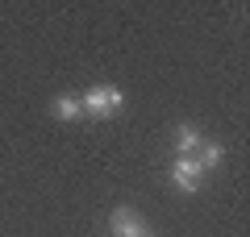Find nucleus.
Returning <instances> with one entry per match:
<instances>
[{
    "mask_svg": "<svg viewBox=\"0 0 250 237\" xmlns=\"http://www.w3.org/2000/svg\"><path fill=\"white\" fill-rule=\"evenodd\" d=\"M200 146H205V141H200V133L192 129V125H179L175 129V158H196Z\"/></svg>",
    "mask_w": 250,
    "mask_h": 237,
    "instance_id": "nucleus-4",
    "label": "nucleus"
},
{
    "mask_svg": "<svg viewBox=\"0 0 250 237\" xmlns=\"http://www.w3.org/2000/svg\"><path fill=\"white\" fill-rule=\"evenodd\" d=\"M221 158H225V150L217 146V141H205V146L196 150V162H200V167H205V171H208V167H217Z\"/></svg>",
    "mask_w": 250,
    "mask_h": 237,
    "instance_id": "nucleus-6",
    "label": "nucleus"
},
{
    "mask_svg": "<svg viewBox=\"0 0 250 237\" xmlns=\"http://www.w3.org/2000/svg\"><path fill=\"white\" fill-rule=\"evenodd\" d=\"M54 117L75 121V117H83V108H80V100H75V96H59V100H54Z\"/></svg>",
    "mask_w": 250,
    "mask_h": 237,
    "instance_id": "nucleus-5",
    "label": "nucleus"
},
{
    "mask_svg": "<svg viewBox=\"0 0 250 237\" xmlns=\"http://www.w3.org/2000/svg\"><path fill=\"white\" fill-rule=\"evenodd\" d=\"M80 108H83V117H96V121H104V117H113L117 108H121V92L117 88H88L80 96Z\"/></svg>",
    "mask_w": 250,
    "mask_h": 237,
    "instance_id": "nucleus-1",
    "label": "nucleus"
},
{
    "mask_svg": "<svg viewBox=\"0 0 250 237\" xmlns=\"http://www.w3.org/2000/svg\"><path fill=\"white\" fill-rule=\"evenodd\" d=\"M200 175H205V167H200L196 158H175V162H171V179H175L179 192H196Z\"/></svg>",
    "mask_w": 250,
    "mask_h": 237,
    "instance_id": "nucleus-3",
    "label": "nucleus"
},
{
    "mask_svg": "<svg viewBox=\"0 0 250 237\" xmlns=\"http://www.w3.org/2000/svg\"><path fill=\"white\" fill-rule=\"evenodd\" d=\"M108 229H113V237H154L134 208H117L113 217H108Z\"/></svg>",
    "mask_w": 250,
    "mask_h": 237,
    "instance_id": "nucleus-2",
    "label": "nucleus"
}]
</instances>
